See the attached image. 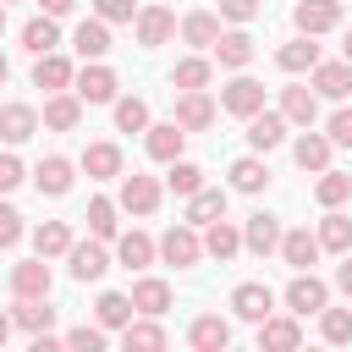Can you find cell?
<instances>
[{
  "label": "cell",
  "mask_w": 352,
  "mask_h": 352,
  "mask_svg": "<svg viewBox=\"0 0 352 352\" xmlns=\"http://www.w3.org/2000/svg\"><path fill=\"white\" fill-rule=\"evenodd\" d=\"M154 253H160L165 264H176V270H192V264L204 258V236H198V226H187V220H182V226H170V231L160 236V248H154Z\"/></svg>",
  "instance_id": "obj_1"
},
{
  "label": "cell",
  "mask_w": 352,
  "mask_h": 352,
  "mask_svg": "<svg viewBox=\"0 0 352 352\" xmlns=\"http://www.w3.org/2000/svg\"><path fill=\"white\" fill-rule=\"evenodd\" d=\"M324 302H330V286H324L314 270H297L292 286H286V308H292V314H319Z\"/></svg>",
  "instance_id": "obj_2"
},
{
  "label": "cell",
  "mask_w": 352,
  "mask_h": 352,
  "mask_svg": "<svg viewBox=\"0 0 352 352\" xmlns=\"http://www.w3.org/2000/svg\"><path fill=\"white\" fill-rule=\"evenodd\" d=\"M231 314H236V319H248V324H258V319H270V314H275V292H270L264 280H242V286L231 292Z\"/></svg>",
  "instance_id": "obj_3"
},
{
  "label": "cell",
  "mask_w": 352,
  "mask_h": 352,
  "mask_svg": "<svg viewBox=\"0 0 352 352\" xmlns=\"http://www.w3.org/2000/svg\"><path fill=\"white\" fill-rule=\"evenodd\" d=\"M292 22H297V33H308V38H319V33H330V28H341V0H297V11H292Z\"/></svg>",
  "instance_id": "obj_4"
},
{
  "label": "cell",
  "mask_w": 352,
  "mask_h": 352,
  "mask_svg": "<svg viewBox=\"0 0 352 352\" xmlns=\"http://www.w3.org/2000/svg\"><path fill=\"white\" fill-rule=\"evenodd\" d=\"M72 88H77V99H82V104H110L121 82H116V72H110V66H99V60H94V66H82V72L72 77Z\"/></svg>",
  "instance_id": "obj_5"
},
{
  "label": "cell",
  "mask_w": 352,
  "mask_h": 352,
  "mask_svg": "<svg viewBox=\"0 0 352 352\" xmlns=\"http://www.w3.org/2000/svg\"><path fill=\"white\" fill-rule=\"evenodd\" d=\"M220 110L248 121L253 110H264V82H253V77H231V82L220 88Z\"/></svg>",
  "instance_id": "obj_6"
},
{
  "label": "cell",
  "mask_w": 352,
  "mask_h": 352,
  "mask_svg": "<svg viewBox=\"0 0 352 352\" xmlns=\"http://www.w3.org/2000/svg\"><path fill=\"white\" fill-rule=\"evenodd\" d=\"M182 132H204L209 121H214V99L204 94V88H182V99H176V116H170Z\"/></svg>",
  "instance_id": "obj_7"
},
{
  "label": "cell",
  "mask_w": 352,
  "mask_h": 352,
  "mask_svg": "<svg viewBox=\"0 0 352 352\" xmlns=\"http://www.w3.org/2000/svg\"><path fill=\"white\" fill-rule=\"evenodd\" d=\"M248 143H253V154L280 148V143H286V116H280V110H253V116H248Z\"/></svg>",
  "instance_id": "obj_8"
},
{
  "label": "cell",
  "mask_w": 352,
  "mask_h": 352,
  "mask_svg": "<svg viewBox=\"0 0 352 352\" xmlns=\"http://www.w3.org/2000/svg\"><path fill=\"white\" fill-rule=\"evenodd\" d=\"M72 182H77V176H72V160H66V154H50V160L33 165V187H38L44 198H66Z\"/></svg>",
  "instance_id": "obj_9"
},
{
  "label": "cell",
  "mask_w": 352,
  "mask_h": 352,
  "mask_svg": "<svg viewBox=\"0 0 352 352\" xmlns=\"http://www.w3.org/2000/svg\"><path fill=\"white\" fill-rule=\"evenodd\" d=\"M242 248L253 253V258H270L275 248H280V220L275 214H248V226H242Z\"/></svg>",
  "instance_id": "obj_10"
},
{
  "label": "cell",
  "mask_w": 352,
  "mask_h": 352,
  "mask_svg": "<svg viewBox=\"0 0 352 352\" xmlns=\"http://www.w3.org/2000/svg\"><path fill=\"white\" fill-rule=\"evenodd\" d=\"M121 209L126 214H154L160 209V182L154 176H138V170L121 176Z\"/></svg>",
  "instance_id": "obj_11"
},
{
  "label": "cell",
  "mask_w": 352,
  "mask_h": 352,
  "mask_svg": "<svg viewBox=\"0 0 352 352\" xmlns=\"http://www.w3.org/2000/svg\"><path fill=\"white\" fill-rule=\"evenodd\" d=\"M319 253H324V248H319V236H314L308 226L280 231V258H286L292 270H314V264H319Z\"/></svg>",
  "instance_id": "obj_12"
},
{
  "label": "cell",
  "mask_w": 352,
  "mask_h": 352,
  "mask_svg": "<svg viewBox=\"0 0 352 352\" xmlns=\"http://www.w3.org/2000/svg\"><path fill=\"white\" fill-rule=\"evenodd\" d=\"M50 286H55V275H50L44 258H22V264H11V292H16V297H50Z\"/></svg>",
  "instance_id": "obj_13"
},
{
  "label": "cell",
  "mask_w": 352,
  "mask_h": 352,
  "mask_svg": "<svg viewBox=\"0 0 352 352\" xmlns=\"http://www.w3.org/2000/svg\"><path fill=\"white\" fill-rule=\"evenodd\" d=\"M143 148H148V160H160V165H170V160H182V148H187V132H182L176 121H160V126H148V138H143Z\"/></svg>",
  "instance_id": "obj_14"
},
{
  "label": "cell",
  "mask_w": 352,
  "mask_h": 352,
  "mask_svg": "<svg viewBox=\"0 0 352 352\" xmlns=\"http://www.w3.org/2000/svg\"><path fill=\"white\" fill-rule=\"evenodd\" d=\"M66 264H72L77 280H99V275L110 270V253H104L99 236H94V242H72V248H66Z\"/></svg>",
  "instance_id": "obj_15"
},
{
  "label": "cell",
  "mask_w": 352,
  "mask_h": 352,
  "mask_svg": "<svg viewBox=\"0 0 352 352\" xmlns=\"http://www.w3.org/2000/svg\"><path fill=\"white\" fill-rule=\"evenodd\" d=\"M187 341H192L198 352H226V346H231V324H226L220 314H198V319L187 324Z\"/></svg>",
  "instance_id": "obj_16"
},
{
  "label": "cell",
  "mask_w": 352,
  "mask_h": 352,
  "mask_svg": "<svg viewBox=\"0 0 352 352\" xmlns=\"http://www.w3.org/2000/svg\"><path fill=\"white\" fill-rule=\"evenodd\" d=\"M314 94L319 99H346L352 94V60H319L314 66Z\"/></svg>",
  "instance_id": "obj_17"
},
{
  "label": "cell",
  "mask_w": 352,
  "mask_h": 352,
  "mask_svg": "<svg viewBox=\"0 0 352 352\" xmlns=\"http://www.w3.org/2000/svg\"><path fill=\"white\" fill-rule=\"evenodd\" d=\"M72 60L66 55H55V50H44L38 55V66H33V88H44V94H60V88H72Z\"/></svg>",
  "instance_id": "obj_18"
},
{
  "label": "cell",
  "mask_w": 352,
  "mask_h": 352,
  "mask_svg": "<svg viewBox=\"0 0 352 352\" xmlns=\"http://www.w3.org/2000/svg\"><path fill=\"white\" fill-rule=\"evenodd\" d=\"M280 116H286V126H314L319 121V94L314 88H280Z\"/></svg>",
  "instance_id": "obj_19"
},
{
  "label": "cell",
  "mask_w": 352,
  "mask_h": 352,
  "mask_svg": "<svg viewBox=\"0 0 352 352\" xmlns=\"http://www.w3.org/2000/svg\"><path fill=\"white\" fill-rule=\"evenodd\" d=\"M204 253H209V258H220V264H226V258H236V253H242V231H236L226 214H220V220H209V226H204Z\"/></svg>",
  "instance_id": "obj_20"
},
{
  "label": "cell",
  "mask_w": 352,
  "mask_h": 352,
  "mask_svg": "<svg viewBox=\"0 0 352 352\" xmlns=\"http://www.w3.org/2000/svg\"><path fill=\"white\" fill-rule=\"evenodd\" d=\"M33 132H38V110L33 104H16V99L0 104V138L6 143H28Z\"/></svg>",
  "instance_id": "obj_21"
},
{
  "label": "cell",
  "mask_w": 352,
  "mask_h": 352,
  "mask_svg": "<svg viewBox=\"0 0 352 352\" xmlns=\"http://www.w3.org/2000/svg\"><path fill=\"white\" fill-rule=\"evenodd\" d=\"M170 33H176V16H170L165 6H143V11H138V44H143V50L165 44Z\"/></svg>",
  "instance_id": "obj_22"
},
{
  "label": "cell",
  "mask_w": 352,
  "mask_h": 352,
  "mask_svg": "<svg viewBox=\"0 0 352 352\" xmlns=\"http://www.w3.org/2000/svg\"><path fill=\"white\" fill-rule=\"evenodd\" d=\"M72 50H77L82 60H104V50H110V22H99V16L77 22V33H72Z\"/></svg>",
  "instance_id": "obj_23"
},
{
  "label": "cell",
  "mask_w": 352,
  "mask_h": 352,
  "mask_svg": "<svg viewBox=\"0 0 352 352\" xmlns=\"http://www.w3.org/2000/svg\"><path fill=\"white\" fill-rule=\"evenodd\" d=\"M77 121H82V99L77 94H50L44 99V126L50 132H77Z\"/></svg>",
  "instance_id": "obj_24"
},
{
  "label": "cell",
  "mask_w": 352,
  "mask_h": 352,
  "mask_svg": "<svg viewBox=\"0 0 352 352\" xmlns=\"http://www.w3.org/2000/svg\"><path fill=\"white\" fill-rule=\"evenodd\" d=\"M330 148H336V143H330L324 132H308V126H302V138L292 143V160H297L302 170H314V176H319V170L330 165Z\"/></svg>",
  "instance_id": "obj_25"
},
{
  "label": "cell",
  "mask_w": 352,
  "mask_h": 352,
  "mask_svg": "<svg viewBox=\"0 0 352 352\" xmlns=\"http://www.w3.org/2000/svg\"><path fill=\"white\" fill-rule=\"evenodd\" d=\"M116 258H121V270H148L154 264V236L148 231H121L116 236Z\"/></svg>",
  "instance_id": "obj_26"
},
{
  "label": "cell",
  "mask_w": 352,
  "mask_h": 352,
  "mask_svg": "<svg viewBox=\"0 0 352 352\" xmlns=\"http://www.w3.org/2000/svg\"><path fill=\"white\" fill-rule=\"evenodd\" d=\"M226 214V187H198L187 192V226H209Z\"/></svg>",
  "instance_id": "obj_27"
},
{
  "label": "cell",
  "mask_w": 352,
  "mask_h": 352,
  "mask_svg": "<svg viewBox=\"0 0 352 352\" xmlns=\"http://www.w3.org/2000/svg\"><path fill=\"white\" fill-rule=\"evenodd\" d=\"M11 324H16V330H28V336H38V330H50V324H55V308H50L44 297H16Z\"/></svg>",
  "instance_id": "obj_28"
},
{
  "label": "cell",
  "mask_w": 352,
  "mask_h": 352,
  "mask_svg": "<svg viewBox=\"0 0 352 352\" xmlns=\"http://www.w3.org/2000/svg\"><path fill=\"white\" fill-rule=\"evenodd\" d=\"M258 346H275V352H292V346H302V324L297 319H258Z\"/></svg>",
  "instance_id": "obj_29"
},
{
  "label": "cell",
  "mask_w": 352,
  "mask_h": 352,
  "mask_svg": "<svg viewBox=\"0 0 352 352\" xmlns=\"http://www.w3.org/2000/svg\"><path fill=\"white\" fill-rule=\"evenodd\" d=\"M121 346H126V352H160V346H165V330L154 324V314H148V319H126V324H121Z\"/></svg>",
  "instance_id": "obj_30"
},
{
  "label": "cell",
  "mask_w": 352,
  "mask_h": 352,
  "mask_svg": "<svg viewBox=\"0 0 352 352\" xmlns=\"http://www.w3.org/2000/svg\"><path fill=\"white\" fill-rule=\"evenodd\" d=\"M275 66H280V72H314V66H319V44L302 33V38H292V44L275 50Z\"/></svg>",
  "instance_id": "obj_31"
},
{
  "label": "cell",
  "mask_w": 352,
  "mask_h": 352,
  "mask_svg": "<svg viewBox=\"0 0 352 352\" xmlns=\"http://www.w3.org/2000/svg\"><path fill=\"white\" fill-rule=\"evenodd\" d=\"M82 170H88L94 182L121 176V148H116V143H88V148H82Z\"/></svg>",
  "instance_id": "obj_32"
},
{
  "label": "cell",
  "mask_w": 352,
  "mask_h": 352,
  "mask_svg": "<svg viewBox=\"0 0 352 352\" xmlns=\"http://www.w3.org/2000/svg\"><path fill=\"white\" fill-rule=\"evenodd\" d=\"M314 236H319V248H324V253H346V248H352V214L330 209V214L319 220V231H314Z\"/></svg>",
  "instance_id": "obj_33"
},
{
  "label": "cell",
  "mask_w": 352,
  "mask_h": 352,
  "mask_svg": "<svg viewBox=\"0 0 352 352\" xmlns=\"http://www.w3.org/2000/svg\"><path fill=\"white\" fill-rule=\"evenodd\" d=\"M209 50H214V60H220V66H231V72H242V66L253 60V38H248V33H220Z\"/></svg>",
  "instance_id": "obj_34"
},
{
  "label": "cell",
  "mask_w": 352,
  "mask_h": 352,
  "mask_svg": "<svg viewBox=\"0 0 352 352\" xmlns=\"http://www.w3.org/2000/svg\"><path fill=\"white\" fill-rule=\"evenodd\" d=\"M264 187H270V165L258 154H248V160L231 165V192H264Z\"/></svg>",
  "instance_id": "obj_35"
},
{
  "label": "cell",
  "mask_w": 352,
  "mask_h": 352,
  "mask_svg": "<svg viewBox=\"0 0 352 352\" xmlns=\"http://www.w3.org/2000/svg\"><path fill=\"white\" fill-rule=\"evenodd\" d=\"M66 248H72V226H66V220H44V226L33 231V253H38V258H60Z\"/></svg>",
  "instance_id": "obj_36"
},
{
  "label": "cell",
  "mask_w": 352,
  "mask_h": 352,
  "mask_svg": "<svg viewBox=\"0 0 352 352\" xmlns=\"http://www.w3.org/2000/svg\"><path fill=\"white\" fill-rule=\"evenodd\" d=\"M132 308H138V314H154V319H160V314L170 308V286H165V280H154V275H143V280L132 286Z\"/></svg>",
  "instance_id": "obj_37"
},
{
  "label": "cell",
  "mask_w": 352,
  "mask_h": 352,
  "mask_svg": "<svg viewBox=\"0 0 352 352\" xmlns=\"http://www.w3.org/2000/svg\"><path fill=\"white\" fill-rule=\"evenodd\" d=\"M182 38L198 44V50H209V44L220 38V16H214V11H187V16H182Z\"/></svg>",
  "instance_id": "obj_38"
},
{
  "label": "cell",
  "mask_w": 352,
  "mask_h": 352,
  "mask_svg": "<svg viewBox=\"0 0 352 352\" xmlns=\"http://www.w3.org/2000/svg\"><path fill=\"white\" fill-rule=\"evenodd\" d=\"M314 198L324 204V209H341L346 198H352V176H341V170H319V182H314Z\"/></svg>",
  "instance_id": "obj_39"
},
{
  "label": "cell",
  "mask_w": 352,
  "mask_h": 352,
  "mask_svg": "<svg viewBox=\"0 0 352 352\" xmlns=\"http://www.w3.org/2000/svg\"><path fill=\"white\" fill-rule=\"evenodd\" d=\"M22 44H28L33 55H44V50H55V44H60V28H55V16L44 11V16H33V22H22Z\"/></svg>",
  "instance_id": "obj_40"
},
{
  "label": "cell",
  "mask_w": 352,
  "mask_h": 352,
  "mask_svg": "<svg viewBox=\"0 0 352 352\" xmlns=\"http://www.w3.org/2000/svg\"><path fill=\"white\" fill-rule=\"evenodd\" d=\"M132 314H138V308H132V297H121V292H104V297L94 302V319H99L104 330H121Z\"/></svg>",
  "instance_id": "obj_41"
},
{
  "label": "cell",
  "mask_w": 352,
  "mask_h": 352,
  "mask_svg": "<svg viewBox=\"0 0 352 352\" xmlns=\"http://www.w3.org/2000/svg\"><path fill=\"white\" fill-rule=\"evenodd\" d=\"M319 336L330 341V346H346L352 341V308H319Z\"/></svg>",
  "instance_id": "obj_42"
},
{
  "label": "cell",
  "mask_w": 352,
  "mask_h": 352,
  "mask_svg": "<svg viewBox=\"0 0 352 352\" xmlns=\"http://www.w3.org/2000/svg\"><path fill=\"white\" fill-rule=\"evenodd\" d=\"M165 187L187 198V192H198V187H204V170H198L192 160H170V170H165Z\"/></svg>",
  "instance_id": "obj_43"
},
{
  "label": "cell",
  "mask_w": 352,
  "mask_h": 352,
  "mask_svg": "<svg viewBox=\"0 0 352 352\" xmlns=\"http://www.w3.org/2000/svg\"><path fill=\"white\" fill-rule=\"evenodd\" d=\"M88 231H94L99 242H110V236L121 231V220H116V204H110V198H94V204H88Z\"/></svg>",
  "instance_id": "obj_44"
},
{
  "label": "cell",
  "mask_w": 352,
  "mask_h": 352,
  "mask_svg": "<svg viewBox=\"0 0 352 352\" xmlns=\"http://www.w3.org/2000/svg\"><path fill=\"white\" fill-rule=\"evenodd\" d=\"M209 77H214V66L198 60V55H192V60H176V72H170L176 88H209Z\"/></svg>",
  "instance_id": "obj_45"
},
{
  "label": "cell",
  "mask_w": 352,
  "mask_h": 352,
  "mask_svg": "<svg viewBox=\"0 0 352 352\" xmlns=\"http://www.w3.org/2000/svg\"><path fill=\"white\" fill-rule=\"evenodd\" d=\"M116 126L121 132H148V104L132 94V99H116Z\"/></svg>",
  "instance_id": "obj_46"
},
{
  "label": "cell",
  "mask_w": 352,
  "mask_h": 352,
  "mask_svg": "<svg viewBox=\"0 0 352 352\" xmlns=\"http://www.w3.org/2000/svg\"><path fill=\"white\" fill-rule=\"evenodd\" d=\"M60 341L77 346V352H99V346H104V324H99V319H94V324H77V330H66Z\"/></svg>",
  "instance_id": "obj_47"
},
{
  "label": "cell",
  "mask_w": 352,
  "mask_h": 352,
  "mask_svg": "<svg viewBox=\"0 0 352 352\" xmlns=\"http://www.w3.org/2000/svg\"><path fill=\"white\" fill-rule=\"evenodd\" d=\"M324 138H330L336 148H352V110H336V116L324 121Z\"/></svg>",
  "instance_id": "obj_48"
},
{
  "label": "cell",
  "mask_w": 352,
  "mask_h": 352,
  "mask_svg": "<svg viewBox=\"0 0 352 352\" xmlns=\"http://www.w3.org/2000/svg\"><path fill=\"white\" fill-rule=\"evenodd\" d=\"M16 242H22V214H16L11 204H0V253L16 248Z\"/></svg>",
  "instance_id": "obj_49"
},
{
  "label": "cell",
  "mask_w": 352,
  "mask_h": 352,
  "mask_svg": "<svg viewBox=\"0 0 352 352\" xmlns=\"http://www.w3.org/2000/svg\"><path fill=\"white\" fill-rule=\"evenodd\" d=\"M99 22H132V0H94Z\"/></svg>",
  "instance_id": "obj_50"
},
{
  "label": "cell",
  "mask_w": 352,
  "mask_h": 352,
  "mask_svg": "<svg viewBox=\"0 0 352 352\" xmlns=\"http://www.w3.org/2000/svg\"><path fill=\"white\" fill-rule=\"evenodd\" d=\"M22 176H28V170H22V160H16V154H0V192L22 187Z\"/></svg>",
  "instance_id": "obj_51"
},
{
  "label": "cell",
  "mask_w": 352,
  "mask_h": 352,
  "mask_svg": "<svg viewBox=\"0 0 352 352\" xmlns=\"http://www.w3.org/2000/svg\"><path fill=\"white\" fill-rule=\"evenodd\" d=\"M220 16H231V22H253V16H258V0H220Z\"/></svg>",
  "instance_id": "obj_52"
},
{
  "label": "cell",
  "mask_w": 352,
  "mask_h": 352,
  "mask_svg": "<svg viewBox=\"0 0 352 352\" xmlns=\"http://www.w3.org/2000/svg\"><path fill=\"white\" fill-rule=\"evenodd\" d=\"M336 292H346L352 297V248L341 253V264H336Z\"/></svg>",
  "instance_id": "obj_53"
},
{
  "label": "cell",
  "mask_w": 352,
  "mask_h": 352,
  "mask_svg": "<svg viewBox=\"0 0 352 352\" xmlns=\"http://www.w3.org/2000/svg\"><path fill=\"white\" fill-rule=\"evenodd\" d=\"M38 6H44L50 16H66V11H72V0H38Z\"/></svg>",
  "instance_id": "obj_54"
},
{
  "label": "cell",
  "mask_w": 352,
  "mask_h": 352,
  "mask_svg": "<svg viewBox=\"0 0 352 352\" xmlns=\"http://www.w3.org/2000/svg\"><path fill=\"white\" fill-rule=\"evenodd\" d=\"M11 330H16V324H11V314H0V346L11 341Z\"/></svg>",
  "instance_id": "obj_55"
},
{
  "label": "cell",
  "mask_w": 352,
  "mask_h": 352,
  "mask_svg": "<svg viewBox=\"0 0 352 352\" xmlns=\"http://www.w3.org/2000/svg\"><path fill=\"white\" fill-rule=\"evenodd\" d=\"M341 60H352V28H346V38H341Z\"/></svg>",
  "instance_id": "obj_56"
},
{
  "label": "cell",
  "mask_w": 352,
  "mask_h": 352,
  "mask_svg": "<svg viewBox=\"0 0 352 352\" xmlns=\"http://www.w3.org/2000/svg\"><path fill=\"white\" fill-rule=\"evenodd\" d=\"M6 77H11V60H6V55H0V82H6Z\"/></svg>",
  "instance_id": "obj_57"
},
{
  "label": "cell",
  "mask_w": 352,
  "mask_h": 352,
  "mask_svg": "<svg viewBox=\"0 0 352 352\" xmlns=\"http://www.w3.org/2000/svg\"><path fill=\"white\" fill-rule=\"evenodd\" d=\"M0 33H6V6H0Z\"/></svg>",
  "instance_id": "obj_58"
},
{
  "label": "cell",
  "mask_w": 352,
  "mask_h": 352,
  "mask_svg": "<svg viewBox=\"0 0 352 352\" xmlns=\"http://www.w3.org/2000/svg\"><path fill=\"white\" fill-rule=\"evenodd\" d=\"M0 6H11V0H0Z\"/></svg>",
  "instance_id": "obj_59"
}]
</instances>
